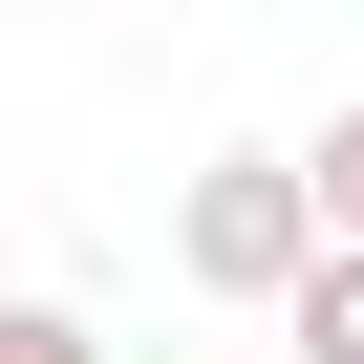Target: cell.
I'll list each match as a JSON object with an SVG mask.
<instances>
[{"instance_id":"277c9868","label":"cell","mask_w":364,"mask_h":364,"mask_svg":"<svg viewBox=\"0 0 364 364\" xmlns=\"http://www.w3.org/2000/svg\"><path fill=\"white\" fill-rule=\"evenodd\" d=\"M0 364H107V343H86V300H22V321H0Z\"/></svg>"},{"instance_id":"3957f363","label":"cell","mask_w":364,"mask_h":364,"mask_svg":"<svg viewBox=\"0 0 364 364\" xmlns=\"http://www.w3.org/2000/svg\"><path fill=\"white\" fill-rule=\"evenodd\" d=\"M300 171H321V236L364 257V107H321V129H300Z\"/></svg>"},{"instance_id":"7a4b0ae2","label":"cell","mask_w":364,"mask_h":364,"mask_svg":"<svg viewBox=\"0 0 364 364\" xmlns=\"http://www.w3.org/2000/svg\"><path fill=\"white\" fill-rule=\"evenodd\" d=\"M279 364H364V257H321V279H300V321H279Z\"/></svg>"},{"instance_id":"6da1fadb","label":"cell","mask_w":364,"mask_h":364,"mask_svg":"<svg viewBox=\"0 0 364 364\" xmlns=\"http://www.w3.org/2000/svg\"><path fill=\"white\" fill-rule=\"evenodd\" d=\"M321 257H343V236H321V171H300V150H215L193 193H171V279L236 300V321H300Z\"/></svg>"},{"instance_id":"5b68a950","label":"cell","mask_w":364,"mask_h":364,"mask_svg":"<svg viewBox=\"0 0 364 364\" xmlns=\"http://www.w3.org/2000/svg\"><path fill=\"white\" fill-rule=\"evenodd\" d=\"M215 364H279V343H215Z\"/></svg>"}]
</instances>
